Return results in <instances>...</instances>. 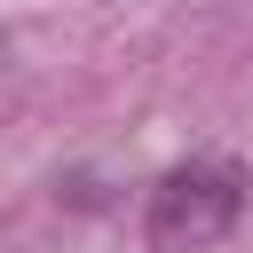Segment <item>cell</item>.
Returning a JSON list of instances; mask_svg holds the SVG:
<instances>
[{
    "label": "cell",
    "mask_w": 253,
    "mask_h": 253,
    "mask_svg": "<svg viewBox=\"0 0 253 253\" xmlns=\"http://www.w3.org/2000/svg\"><path fill=\"white\" fill-rule=\"evenodd\" d=\"M245 206V182L237 166L221 158H198V166H174L158 190H150V245H206L237 221Z\"/></svg>",
    "instance_id": "cell-1"
}]
</instances>
